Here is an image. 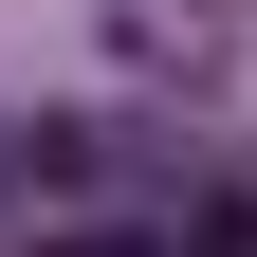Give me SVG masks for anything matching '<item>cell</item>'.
Masks as SVG:
<instances>
[{
	"instance_id": "6da1fadb",
	"label": "cell",
	"mask_w": 257,
	"mask_h": 257,
	"mask_svg": "<svg viewBox=\"0 0 257 257\" xmlns=\"http://www.w3.org/2000/svg\"><path fill=\"white\" fill-rule=\"evenodd\" d=\"M55 257H147V239H55Z\"/></svg>"
}]
</instances>
